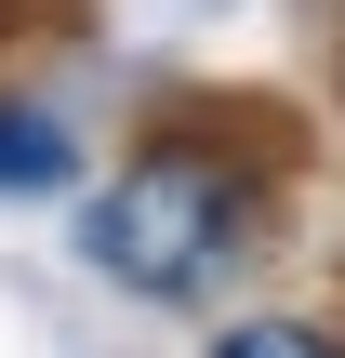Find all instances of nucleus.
<instances>
[{
	"label": "nucleus",
	"mask_w": 345,
	"mask_h": 358,
	"mask_svg": "<svg viewBox=\"0 0 345 358\" xmlns=\"http://www.w3.org/2000/svg\"><path fill=\"white\" fill-rule=\"evenodd\" d=\"M66 173H80L66 120H53V106H0V199H27V186H66Z\"/></svg>",
	"instance_id": "f03ea898"
},
{
	"label": "nucleus",
	"mask_w": 345,
	"mask_h": 358,
	"mask_svg": "<svg viewBox=\"0 0 345 358\" xmlns=\"http://www.w3.org/2000/svg\"><path fill=\"white\" fill-rule=\"evenodd\" d=\"M213 358H345V332H319V319H239V332H213Z\"/></svg>",
	"instance_id": "7ed1b4c3"
},
{
	"label": "nucleus",
	"mask_w": 345,
	"mask_h": 358,
	"mask_svg": "<svg viewBox=\"0 0 345 358\" xmlns=\"http://www.w3.org/2000/svg\"><path fill=\"white\" fill-rule=\"evenodd\" d=\"M253 239H266V173H253L239 146H213V133L133 146V159L93 186V213H80V252H93L120 292H146V306L213 292Z\"/></svg>",
	"instance_id": "f257e3e1"
}]
</instances>
